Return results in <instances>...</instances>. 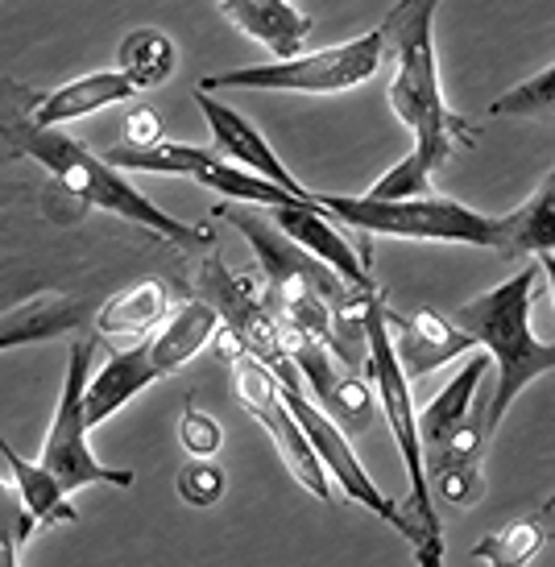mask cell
I'll use <instances>...</instances> for the list:
<instances>
[{"instance_id": "7c38bea8", "label": "cell", "mask_w": 555, "mask_h": 567, "mask_svg": "<svg viewBox=\"0 0 555 567\" xmlns=\"http://www.w3.org/2000/svg\"><path fill=\"white\" fill-rule=\"evenodd\" d=\"M266 212H270V220L282 228L286 237L295 240V245H302L311 257H319L323 266H332L345 282H352L357 290H378L373 274H369V266H366V257L352 249L349 237L340 233L345 224L336 220L328 207L290 204V207H266Z\"/></svg>"}, {"instance_id": "7a4b0ae2", "label": "cell", "mask_w": 555, "mask_h": 567, "mask_svg": "<svg viewBox=\"0 0 555 567\" xmlns=\"http://www.w3.org/2000/svg\"><path fill=\"white\" fill-rule=\"evenodd\" d=\"M0 137L13 145L17 154H25L47 174H54L75 199H83L95 212H109L116 220L137 224L150 237L178 245V249H216V233L183 224L178 216L162 212L145 190L129 183L121 166H112L104 154H92L88 145L59 133V128H42L33 125V121H13V125H0Z\"/></svg>"}, {"instance_id": "4dcf8cb0", "label": "cell", "mask_w": 555, "mask_h": 567, "mask_svg": "<svg viewBox=\"0 0 555 567\" xmlns=\"http://www.w3.org/2000/svg\"><path fill=\"white\" fill-rule=\"evenodd\" d=\"M543 269V278H547V286H552V302H555V252H543V257H535Z\"/></svg>"}, {"instance_id": "8fae6325", "label": "cell", "mask_w": 555, "mask_h": 567, "mask_svg": "<svg viewBox=\"0 0 555 567\" xmlns=\"http://www.w3.org/2000/svg\"><path fill=\"white\" fill-rule=\"evenodd\" d=\"M195 104H199V112H204L207 133H212V145L220 150L224 158L237 162V166H245V171L261 174V178H270V183L286 187L290 195L307 199V204H316V190H307L295 174L286 171L282 158L274 154V145L257 133V125L245 116V112H237L233 104H224V100H216V92H204V87L195 92Z\"/></svg>"}, {"instance_id": "83f0119b", "label": "cell", "mask_w": 555, "mask_h": 567, "mask_svg": "<svg viewBox=\"0 0 555 567\" xmlns=\"http://www.w3.org/2000/svg\"><path fill=\"white\" fill-rule=\"evenodd\" d=\"M125 133H129V145H154L162 142V121H158V112L150 109H137L133 116L125 121Z\"/></svg>"}, {"instance_id": "9c48e42d", "label": "cell", "mask_w": 555, "mask_h": 567, "mask_svg": "<svg viewBox=\"0 0 555 567\" xmlns=\"http://www.w3.org/2000/svg\"><path fill=\"white\" fill-rule=\"evenodd\" d=\"M195 290L199 299L220 316V328L237 340L240 352L257 357L261 364H278L286 352V328L278 323V316L266 302V290H254V282L237 278L233 269L220 261V252L212 249L204 266H199V278H195Z\"/></svg>"}, {"instance_id": "cb8c5ba5", "label": "cell", "mask_w": 555, "mask_h": 567, "mask_svg": "<svg viewBox=\"0 0 555 567\" xmlns=\"http://www.w3.org/2000/svg\"><path fill=\"white\" fill-rule=\"evenodd\" d=\"M431 178H435V174L414 158V154H407V158L394 162L390 171L381 174L366 195L369 199H419V195H435V190H431Z\"/></svg>"}, {"instance_id": "2e32d148", "label": "cell", "mask_w": 555, "mask_h": 567, "mask_svg": "<svg viewBox=\"0 0 555 567\" xmlns=\"http://www.w3.org/2000/svg\"><path fill=\"white\" fill-rule=\"evenodd\" d=\"M137 95V83L129 80L121 66H109V71H92V75H80V80L63 83L33 109V125L42 128H59L71 125V121H83L100 109H112V104H125Z\"/></svg>"}, {"instance_id": "5b68a950", "label": "cell", "mask_w": 555, "mask_h": 567, "mask_svg": "<svg viewBox=\"0 0 555 567\" xmlns=\"http://www.w3.org/2000/svg\"><path fill=\"white\" fill-rule=\"evenodd\" d=\"M369 381L378 406L386 414V426L394 435V447L402 464H407V481H411V497H407V514H411L419 538L440 530V514H435V497H431V476H428V452H423V435H419V410L411 398V378L398 361L394 331H390V307L381 295L369 302Z\"/></svg>"}, {"instance_id": "603a6c76", "label": "cell", "mask_w": 555, "mask_h": 567, "mask_svg": "<svg viewBox=\"0 0 555 567\" xmlns=\"http://www.w3.org/2000/svg\"><path fill=\"white\" fill-rule=\"evenodd\" d=\"M555 112V63L535 71L518 87L502 92L490 104V116H547Z\"/></svg>"}, {"instance_id": "7402d4cb", "label": "cell", "mask_w": 555, "mask_h": 567, "mask_svg": "<svg viewBox=\"0 0 555 567\" xmlns=\"http://www.w3.org/2000/svg\"><path fill=\"white\" fill-rule=\"evenodd\" d=\"M543 547H547V526L535 514V518H518L493 530L490 538H481L473 547V559H485L490 567H526Z\"/></svg>"}, {"instance_id": "d6986e66", "label": "cell", "mask_w": 555, "mask_h": 567, "mask_svg": "<svg viewBox=\"0 0 555 567\" xmlns=\"http://www.w3.org/2000/svg\"><path fill=\"white\" fill-rule=\"evenodd\" d=\"M80 319L83 307L75 299H66V295H38V299L21 302L9 316H0V352L66 336V331L80 328Z\"/></svg>"}, {"instance_id": "ba28073f", "label": "cell", "mask_w": 555, "mask_h": 567, "mask_svg": "<svg viewBox=\"0 0 555 567\" xmlns=\"http://www.w3.org/2000/svg\"><path fill=\"white\" fill-rule=\"evenodd\" d=\"M233 381H237V398L240 406L254 414L257 423L266 426V435L274 440L278 456H282L286 473L295 476L316 502H332V476L323 468L319 452L311 447L302 423L295 419V410L286 406L282 398V381L270 373V364H261L249 352H237L233 357Z\"/></svg>"}, {"instance_id": "52a82bcc", "label": "cell", "mask_w": 555, "mask_h": 567, "mask_svg": "<svg viewBox=\"0 0 555 567\" xmlns=\"http://www.w3.org/2000/svg\"><path fill=\"white\" fill-rule=\"evenodd\" d=\"M92 361H95V336H80L66 348V373L63 390H59V406H54V423L42 443V468L63 481L66 493H80L88 485H112L129 488L133 473L129 468H112L100 464L88 443V431H95L88 419V381H92Z\"/></svg>"}, {"instance_id": "ffe728a7", "label": "cell", "mask_w": 555, "mask_h": 567, "mask_svg": "<svg viewBox=\"0 0 555 567\" xmlns=\"http://www.w3.org/2000/svg\"><path fill=\"white\" fill-rule=\"evenodd\" d=\"M510 252L518 261H535L543 252H555V166L539 187L531 190L518 212H510Z\"/></svg>"}, {"instance_id": "8992f818", "label": "cell", "mask_w": 555, "mask_h": 567, "mask_svg": "<svg viewBox=\"0 0 555 567\" xmlns=\"http://www.w3.org/2000/svg\"><path fill=\"white\" fill-rule=\"evenodd\" d=\"M381 71V30H369L352 42L328 50H311V54H295V59H274L266 66H237V71H220L207 75L199 87L204 92H295V95H340L369 83Z\"/></svg>"}, {"instance_id": "1f68e13d", "label": "cell", "mask_w": 555, "mask_h": 567, "mask_svg": "<svg viewBox=\"0 0 555 567\" xmlns=\"http://www.w3.org/2000/svg\"><path fill=\"white\" fill-rule=\"evenodd\" d=\"M539 518H543V526H547V538H555V502H547L539 509Z\"/></svg>"}, {"instance_id": "484cf974", "label": "cell", "mask_w": 555, "mask_h": 567, "mask_svg": "<svg viewBox=\"0 0 555 567\" xmlns=\"http://www.w3.org/2000/svg\"><path fill=\"white\" fill-rule=\"evenodd\" d=\"M178 497L191 505H216L224 497V473L220 464H207V460H195L178 473Z\"/></svg>"}, {"instance_id": "9a60e30c", "label": "cell", "mask_w": 555, "mask_h": 567, "mask_svg": "<svg viewBox=\"0 0 555 567\" xmlns=\"http://www.w3.org/2000/svg\"><path fill=\"white\" fill-rule=\"evenodd\" d=\"M216 4L245 38L266 47L274 59L302 54V42L311 33V17H302L295 9V0H216Z\"/></svg>"}, {"instance_id": "d6a6232c", "label": "cell", "mask_w": 555, "mask_h": 567, "mask_svg": "<svg viewBox=\"0 0 555 567\" xmlns=\"http://www.w3.org/2000/svg\"><path fill=\"white\" fill-rule=\"evenodd\" d=\"M0 497H17V488H9L4 481H0Z\"/></svg>"}, {"instance_id": "6da1fadb", "label": "cell", "mask_w": 555, "mask_h": 567, "mask_svg": "<svg viewBox=\"0 0 555 567\" xmlns=\"http://www.w3.org/2000/svg\"><path fill=\"white\" fill-rule=\"evenodd\" d=\"M435 13L440 0H398L381 21V66H390L386 100L414 137V158L431 174L440 171L456 145H473V128L448 109L435 63Z\"/></svg>"}, {"instance_id": "44dd1931", "label": "cell", "mask_w": 555, "mask_h": 567, "mask_svg": "<svg viewBox=\"0 0 555 567\" xmlns=\"http://www.w3.org/2000/svg\"><path fill=\"white\" fill-rule=\"evenodd\" d=\"M116 63H121V71H125L129 80L137 83V92H150V87H158V83H166L175 75L178 47L162 30L142 25V30H133L125 42H121Z\"/></svg>"}, {"instance_id": "f1b7e54d", "label": "cell", "mask_w": 555, "mask_h": 567, "mask_svg": "<svg viewBox=\"0 0 555 567\" xmlns=\"http://www.w3.org/2000/svg\"><path fill=\"white\" fill-rule=\"evenodd\" d=\"M30 535H33V522L25 514L17 518V530H0V567H21V547H25Z\"/></svg>"}, {"instance_id": "ac0fdd59", "label": "cell", "mask_w": 555, "mask_h": 567, "mask_svg": "<svg viewBox=\"0 0 555 567\" xmlns=\"http://www.w3.org/2000/svg\"><path fill=\"white\" fill-rule=\"evenodd\" d=\"M0 456L9 464V476H13L17 502H21V514L33 522V526H59V522H80V509L71 505V493L63 488V481L54 473H47L42 464L17 456L9 443L0 440Z\"/></svg>"}, {"instance_id": "4316f807", "label": "cell", "mask_w": 555, "mask_h": 567, "mask_svg": "<svg viewBox=\"0 0 555 567\" xmlns=\"http://www.w3.org/2000/svg\"><path fill=\"white\" fill-rule=\"evenodd\" d=\"M431 485L440 488V497L456 509H469V505L481 497V468L476 464H461V468H444V473L431 476Z\"/></svg>"}, {"instance_id": "30bf717a", "label": "cell", "mask_w": 555, "mask_h": 567, "mask_svg": "<svg viewBox=\"0 0 555 567\" xmlns=\"http://www.w3.org/2000/svg\"><path fill=\"white\" fill-rule=\"evenodd\" d=\"M286 352H290V361L299 364L302 381H307V394L316 398L319 410L332 414L349 435H357V431H366V426L373 423L378 394H369L366 381L357 378L352 369H345L332 348L319 344V340L290 336V340H286Z\"/></svg>"}, {"instance_id": "f546056e", "label": "cell", "mask_w": 555, "mask_h": 567, "mask_svg": "<svg viewBox=\"0 0 555 567\" xmlns=\"http://www.w3.org/2000/svg\"><path fill=\"white\" fill-rule=\"evenodd\" d=\"M414 564L419 567H444V535H423L414 543Z\"/></svg>"}, {"instance_id": "3957f363", "label": "cell", "mask_w": 555, "mask_h": 567, "mask_svg": "<svg viewBox=\"0 0 555 567\" xmlns=\"http://www.w3.org/2000/svg\"><path fill=\"white\" fill-rule=\"evenodd\" d=\"M539 274V261H523V269L514 278L497 282L493 290L476 295L473 302L452 311V319L473 336L476 348L490 352V364L497 369V390L490 398V435L502 426L514 398L523 394L531 381H539L543 373L555 369V340L547 344L531 331V307H535Z\"/></svg>"}, {"instance_id": "5bb4252c", "label": "cell", "mask_w": 555, "mask_h": 567, "mask_svg": "<svg viewBox=\"0 0 555 567\" xmlns=\"http://www.w3.org/2000/svg\"><path fill=\"white\" fill-rule=\"evenodd\" d=\"M162 378H166V369L154 352V340H137L125 352H112L88 381V419H92V426L109 423L112 414H121L133 398Z\"/></svg>"}, {"instance_id": "e0dca14e", "label": "cell", "mask_w": 555, "mask_h": 567, "mask_svg": "<svg viewBox=\"0 0 555 567\" xmlns=\"http://www.w3.org/2000/svg\"><path fill=\"white\" fill-rule=\"evenodd\" d=\"M166 319H171V290L158 278H145L125 286L95 311V331L109 340H137L145 331L162 328Z\"/></svg>"}, {"instance_id": "4fadbf2b", "label": "cell", "mask_w": 555, "mask_h": 567, "mask_svg": "<svg viewBox=\"0 0 555 567\" xmlns=\"http://www.w3.org/2000/svg\"><path fill=\"white\" fill-rule=\"evenodd\" d=\"M390 331H394L398 361L407 369V378H428L440 364H452L461 357H473L476 340L456 323L452 316L435 307H419L414 316H394L390 311Z\"/></svg>"}, {"instance_id": "277c9868", "label": "cell", "mask_w": 555, "mask_h": 567, "mask_svg": "<svg viewBox=\"0 0 555 567\" xmlns=\"http://www.w3.org/2000/svg\"><path fill=\"white\" fill-rule=\"evenodd\" d=\"M316 204L328 207L345 228H357V233H369V237L473 245V249L510 252L506 216H485V212H473V207L444 199V195L369 199V195H328V190H316Z\"/></svg>"}, {"instance_id": "d4e9b609", "label": "cell", "mask_w": 555, "mask_h": 567, "mask_svg": "<svg viewBox=\"0 0 555 567\" xmlns=\"http://www.w3.org/2000/svg\"><path fill=\"white\" fill-rule=\"evenodd\" d=\"M178 443H183L195 460H212L216 452H220L224 431H220V423H216L212 414L187 406V410H183V419H178Z\"/></svg>"}]
</instances>
